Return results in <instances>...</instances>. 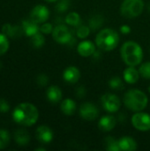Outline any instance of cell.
<instances>
[{"label":"cell","instance_id":"d4e9b609","mask_svg":"<svg viewBox=\"0 0 150 151\" xmlns=\"http://www.w3.org/2000/svg\"><path fill=\"white\" fill-rule=\"evenodd\" d=\"M104 144H105V150L109 151H119V144H118V140H116L115 138H113L112 136H108L105 141H104Z\"/></svg>","mask_w":150,"mask_h":151},{"label":"cell","instance_id":"8992f818","mask_svg":"<svg viewBox=\"0 0 150 151\" xmlns=\"http://www.w3.org/2000/svg\"><path fill=\"white\" fill-rule=\"evenodd\" d=\"M131 122L133 127L140 132H148L150 130V115L146 112H135L131 119Z\"/></svg>","mask_w":150,"mask_h":151},{"label":"cell","instance_id":"603a6c76","mask_svg":"<svg viewBox=\"0 0 150 151\" xmlns=\"http://www.w3.org/2000/svg\"><path fill=\"white\" fill-rule=\"evenodd\" d=\"M65 22L69 26L78 27L80 25V22H81L80 16L76 12H71L66 15V17L65 19Z\"/></svg>","mask_w":150,"mask_h":151},{"label":"cell","instance_id":"44dd1931","mask_svg":"<svg viewBox=\"0 0 150 151\" xmlns=\"http://www.w3.org/2000/svg\"><path fill=\"white\" fill-rule=\"evenodd\" d=\"M14 140L19 146H26L30 142L29 134L24 129H18L14 133Z\"/></svg>","mask_w":150,"mask_h":151},{"label":"cell","instance_id":"d6986e66","mask_svg":"<svg viewBox=\"0 0 150 151\" xmlns=\"http://www.w3.org/2000/svg\"><path fill=\"white\" fill-rule=\"evenodd\" d=\"M22 28L24 30V33L27 35L32 37L35 34H37L40 31V27L38 26V23L34 22L33 19H24L22 21Z\"/></svg>","mask_w":150,"mask_h":151},{"label":"cell","instance_id":"9a60e30c","mask_svg":"<svg viewBox=\"0 0 150 151\" xmlns=\"http://www.w3.org/2000/svg\"><path fill=\"white\" fill-rule=\"evenodd\" d=\"M140 73L139 70L135 68V66H128L125 69L123 73V79L128 84H135L138 82L140 79Z\"/></svg>","mask_w":150,"mask_h":151},{"label":"cell","instance_id":"d590c367","mask_svg":"<svg viewBox=\"0 0 150 151\" xmlns=\"http://www.w3.org/2000/svg\"><path fill=\"white\" fill-rule=\"evenodd\" d=\"M120 32L124 35H128L131 33L132 29H131V27H129L128 25H122L119 28Z\"/></svg>","mask_w":150,"mask_h":151},{"label":"cell","instance_id":"836d02e7","mask_svg":"<svg viewBox=\"0 0 150 151\" xmlns=\"http://www.w3.org/2000/svg\"><path fill=\"white\" fill-rule=\"evenodd\" d=\"M75 95L78 98H84L87 95V88L85 86H79L75 90Z\"/></svg>","mask_w":150,"mask_h":151},{"label":"cell","instance_id":"8d00e7d4","mask_svg":"<svg viewBox=\"0 0 150 151\" xmlns=\"http://www.w3.org/2000/svg\"><path fill=\"white\" fill-rule=\"evenodd\" d=\"M102 51H103V50H101L100 49H99V50H96L95 51V53L92 55V58H93L95 60H100V59L102 58V57H103Z\"/></svg>","mask_w":150,"mask_h":151},{"label":"cell","instance_id":"f1b7e54d","mask_svg":"<svg viewBox=\"0 0 150 151\" xmlns=\"http://www.w3.org/2000/svg\"><path fill=\"white\" fill-rule=\"evenodd\" d=\"M70 6H71V4H70L69 0H60L57 3L55 9L57 12L63 13V12H65L66 11H68Z\"/></svg>","mask_w":150,"mask_h":151},{"label":"cell","instance_id":"f546056e","mask_svg":"<svg viewBox=\"0 0 150 151\" xmlns=\"http://www.w3.org/2000/svg\"><path fill=\"white\" fill-rule=\"evenodd\" d=\"M9 49V41L4 34H0V56L4 55Z\"/></svg>","mask_w":150,"mask_h":151},{"label":"cell","instance_id":"8fae6325","mask_svg":"<svg viewBox=\"0 0 150 151\" xmlns=\"http://www.w3.org/2000/svg\"><path fill=\"white\" fill-rule=\"evenodd\" d=\"M95 50H96L95 43H94L93 42L88 41V40L82 41L77 45V51H78L79 55H80L81 57H84V58L92 57V55L95 53Z\"/></svg>","mask_w":150,"mask_h":151},{"label":"cell","instance_id":"ffe728a7","mask_svg":"<svg viewBox=\"0 0 150 151\" xmlns=\"http://www.w3.org/2000/svg\"><path fill=\"white\" fill-rule=\"evenodd\" d=\"M61 111L66 116H72L75 113L77 109V104L74 100L71 98H66L62 101L60 105Z\"/></svg>","mask_w":150,"mask_h":151},{"label":"cell","instance_id":"f35d334b","mask_svg":"<svg viewBox=\"0 0 150 151\" xmlns=\"http://www.w3.org/2000/svg\"><path fill=\"white\" fill-rule=\"evenodd\" d=\"M35 150L36 151H45V149H43V148H39V149H36Z\"/></svg>","mask_w":150,"mask_h":151},{"label":"cell","instance_id":"e575fe53","mask_svg":"<svg viewBox=\"0 0 150 151\" xmlns=\"http://www.w3.org/2000/svg\"><path fill=\"white\" fill-rule=\"evenodd\" d=\"M10 110L8 102L4 99H0V112H7Z\"/></svg>","mask_w":150,"mask_h":151},{"label":"cell","instance_id":"52a82bcc","mask_svg":"<svg viewBox=\"0 0 150 151\" xmlns=\"http://www.w3.org/2000/svg\"><path fill=\"white\" fill-rule=\"evenodd\" d=\"M101 104L103 108L110 112H117L121 107V101L119 97L112 93H106L101 97Z\"/></svg>","mask_w":150,"mask_h":151},{"label":"cell","instance_id":"7bdbcfd3","mask_svg":"<svg viewBox=\"0 0 150 151\" xmlns=\"http://www.w3.org/2000/svg\"><path fill=\"white\" fill-rule=\"evenodd\" d=\"M149 91L150 92V86H149Z\"/></svg>","mask_w":150,"mask_h":151},{"label":"cell","instance_id":"ba28073f","mask_svg":"<svg viewBox=\"0 0 150 151\" xmlns=\"http://www.w3.org/2000/svg\"><path fill=\"white\" fill-rule=\"evenodd\" d=\"M51 34L53 39L60 44H68L73 37L71 30L63 24H58L57 26H56Z\"/></svg>","mask_w":150,"mask_h":151},{"label":"cell","instance_id":"484cf974","mask_svg":"<svg viewBox=\"0 0 150 151\" xmlns=\"http://www.w3.org/2000/svg\"><path fill=\"white\" fill-rule=\"evenodd\" d=\"M31 43L36 49L42 48L44 45V43H45V38L42 35V33L41 34V33L38 32L37 34L33 35L32 38H31Z\"/></svg>","mask_w":150,"mask_h":151},{"label":"cell","instance_id":"74e56055","mask_svg":"<svg viewBox=\"0 0 150 151\" xmlns=\"http://www.w3.org/2000/svg\"><path fill=\"white\" fill-rule=\"evenodd\" d=\"M118 122H120V123H125L126 120V115L123 112L119 113L118 114Z\"/></svg>","mask_w":150,"mask_h":151},{"label":"cell","instance_id":"83f0119b","mask_svg":"<svg viewBox=\"0 0 150 151\" xmlns=\"http://www.w3.org/2000/svg\"><path fill=\"white\" fill-rule=\"evenodd\" d=\"M10 142V135L6 130L0 129V150L7 147Z\"/></svg>","mask_w":150,"mask_h":151},{"label":"cell","instance_id":"6da1fadb","mask_svg":"<svg viewBox=\"0 0 150 151\" xmlns=\"http://www.w3.org/2000/svg\"><path fill=\"white\" fill-rule=\"evenodd\" d=\"M39 118V111L37 108L29 103L19 104L12 111L13 120L21 126L31 127L34 125Z\"/></svg>","mask_w":150,"mask_h":151},{"label":"cell","instance_id":"277c9868","mask_svg":"<svg viewBox=\"0 0 150 151\" xmlns=\"http://www.w3.org/2000/svg\"><path fill=\"white\" fill-rule=\"evenodd\" d=\"M119 35L112 28H104L99 31L95 36V45L103 51H111L119 43Z\"/></svg>","mask_w":150,"mask_h":151},{"label":"cell","instance_id":"e0dca14e","mask_svg":"<svg viewBox=\"0 0 150 151\" xmlns=\"http://www.w3.org/2000/svg\"><path fill=\"white\" fill-rule=\"evenodd\" d=\"M46 96H47V99L50 103L57 104L62 100L63 93H62V90L60 89V88L58 86L52 85V86L48 88V89L46 91Z\"/></svg>","mask_w":150,"mask_h":151},{"label":"cell","instance_id":"2e32d148","mask_svg":"<svg viewBox=\"0 0 150 151\" xmlns=\"http://www.w3.org/2000/svg\"><path fill=\"white\" fill-rule=\"evenodd\" d=\"M2 32L6 36L14 39V38H18V37L21 36V35L24 32V30L22 28V26L21 27L12 26L10 23H6V24H4L2 27Z\"/></svg>","mask_w":150,"mask_h":151},{"label":"cell","instance_id":"60d3db41","mask_svg":"<svg viewBox=\"0 0 150 151\" xmlns=\"http://www.w3.org/2000/svg\"><path fill=\"white\" fill-rule=\"evenodd\" d=\"M148 10H149V12H150V3L148 4Z\"/></svg>","mask_w":150,"mask_h":151},{"label":"cell","instance_id":"7a4b0ae2","mask_svg":"<svg viewBox=\"0 0 150 151\" xmlns=\"http://www.w3.org/2000/svg\"><path fill=\"white\" fill-rule=\"evenodd\" d=\"M120 55L126 65L137 66L143 59V50L138 42L127 41L121 46Z\"/></svg>","mask_w":150,"mask_h":151},{"label":"cell","instance_id":"5bb4252c","mask_svg":"<svg viewBox=\"0 0 150 151\" xmlns=\"http://www.w3.org/2000/svg\"><path fill=\"white\" fill-rule=\"evenodd\" d=\"M118 123L117 118L112 115H105L103 116L98 121V127L103 132H111L115 128Z\"/></svg>","mask_w":150,"mask_h":151},{"label":"cell","instance_id":"b9f144b4","mask_svg":"<svg viewBox=\"0 0 150 151\" xmlns=\"http://www.w3.org/2000/svg\"><path fill=\"white\" fill-rule=\"evenodd\" d=\"M1 66H2V65H1V62H0V68H1Z\"/></svg>","mask_w":150,"mask_h":151},{"label":"cell","instance_id":"ab89813d","mask_svg":"<svg viewBox=\"0 0 150 151\" xmlns=\"http://www.w3.org/2000/svg\"><path fill=\"white\" fill-rule=\"evenodd\" d=\"M46 2H49V3H53V2H57V0H44Z\"/></svg>","mask_w":150,"mask_h":151},{"label":"cell","instance_id":"d6a6232c","mask_svg":"<svg viewBox=\"0 0 150 151\" xmlns=\"http://www.w3.org/2000/svg\"><path fill=\"white\" fill-rule=\"evenodd\" d=\"M53 27L50 23H46L44 22L41 27H40V32L42 33V34H45V35H49L50 33H52L53 31Z\"/></svg>","mask_w":150,"mask_h":151},{"label":"cell","instance_id":"7402d4cb","mask_svg":"<svg viewBox=\"0 0 150 151\" xmlns=\"http://www.w3.org/2000/svg\"><path fill=\"white\" fill-rule=\"evenodd\" d=\"M104 23V17L102 14L96 13L92 15L88 19V27L91 30H98Z\"/></svg>","mask_w":150,"mask_h":151},{"label":"cell","instance_id":"4316f807","mask_svg":"<svg viewBox=\"0 0 150 151\" xmlns=\"http://www.w3.org/2000/svg\"><path fill=\"white\" fill-rule=\"evenodd\" d=\"M91 32V28L88 26L86 25H80L78 26V28L76 29V35L80 39H86Z\"/></svg>","mask_w":150,"mask_h":151},{"label":"cell","instance_id":"1f68e13d","mask_svg":"<svg viewBox=\"0 0 150 151\" xmlns=\"http://www.w3.org/2000/svg\"><path fill=\"white\" fill-rule=\"evenodd\" d=\"M36 82L40 87H45L49 82V77L45 73H41L37 76Z\"/></svg>","mask_w":150,"mask_h":151},{"label":"cell","instance_id":"9c48e42d","mask_svg":"<svg viewBox=\"0 0 150 151\" xmlns=\"http://www.w3.org/2000/svg\"><path fill=\"white\" fill-rule=\"evenodd\" d=\"M99 114V108L92 103H84L80 106V115L84 120H95L98 118Z\"/></svg>","mask_w":150,"mask_h":151},{"label":"cell","instance_id":"4dcf8cb0","mask_svg":"<svg viewBox=\"0 0 150 151\" xmlns=\"http://www.w3.org/2000/svg\"><path fill=\"white\" fill-rule=\"evenodd\" d=\"M139 73L144 79H150V62H146L141 65Z\"/></svg>","mask_w":150,"mask_h":151},{"label":"cell","instance_id":"3957f363","mask_svg":"<svg viewBox=\"0 0 150 151\" xmlns=\"http://www.w3.org/2000/svg\"><path fill=\"white\" fill-rule=\"evenodd\" d=\"M123 102L126 107L134 112L142 111L149 104L148 96L140 89H129L123 98Z\"/></svg>","mask_w":150,"mask_h":151},{"label":"cell","instance_id":"ac0fdd59","mask_svg":"<svg viewBox=\"0 0 150 151\" xmlns=\"http://www.w3.org/2000/svg\"><path fill=\"white\" fill-rule=\"evenodd\" d=\"M118 144L120 150L123 151H133L138 148L136 141L131 136H123L118 140Z\"/></svg>","mask_w":150,"mask_h":151},{"label":"cell","instance_id":"cb8c5ba5","mask_svg":"<svg viewBox=\"0 0 150 151\" xmlns=\"http://www.w3.org/2000/svg\"><path fill=\"white\" fill-rule=\"evenodd\" d=\"M108 84H109L110 88L111 89H113V90H122L125 88L124 81L120 77H118V76L111 77L109 80Z\"/></svg>","mask_w":150,"mask_h":151},{"label":"cell","instance_id":"7c38bea8","mask_svg":"<svg viewBox=\"0 0 150 151\" xmlns=\"http://www.w3.org/2000/svg\"><path fill=\"white\" fill-rule=\"evenodd\" d=\"M35 136H36V139L40 142H42L43 144H48V143L52 142L54 134H53L52 130L49 127H47V126H40L36 129Z\"/></svg>","mask_w":150,"mask_h":151},{"label":"cell","instance_id":"30bf717a","mask_svg":"<svg viewBox=\"0 0 150 151\" xmlns=\"http://www.w3.org/2000/svg\"><path fill=\"white\" fill-rule=\"evenodd\" d=\"M49 17H50L49 9L42 4H38L34 6L30 12V19L38 24L46 22Z\"/></svg>","mask_w":150,"mask_h":151},{"label":"cell","instance_id":"5b68a950","mask_svg":"<svg viewBox=\"0 0 150 151\" xmlns=\"http://www.w3.org/2000/svg\"><path fill=\"white\" fill-rule=\"evenodd\" d=\"M143 0H124L120 5V13L126 19L139 17L144 11Z\"/></svg>","mask_w":150,"mask_h":151},{"label":"cell","instance_id":"4fadbf2b","mask_svg":"<svg viewBox=\"0 0 150 151\" xmlns=\"http://www.w3.org/2000/svg\"><path fill=\"white\" fill-rule=\"evenodd\" d=\"M80 78V71L74 65L66 67L63 72V79L69 84H75Z\"/></svg>","mask_w":150,"mask_h":151}]
</instances>
